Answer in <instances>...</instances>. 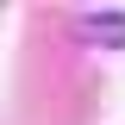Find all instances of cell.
I'll return each instance as SVG.
<instances>
[{"label": "cell", "mask_w": 125, "mask_h": 125, "mask_svg": "<svg viewBox=\"0 0 125 125\" xmlns=\"http://www.w3.org/2000/svg\"><path fill=\"white\" fill-rule=\"evenodd\" d=\"M88 31L100 38V44H119V50H125V13H94Z\"/></svg>", "instance_id": "1"}]
</instances>
